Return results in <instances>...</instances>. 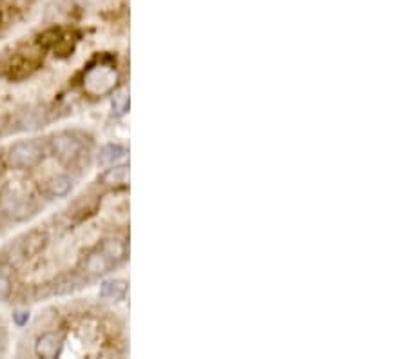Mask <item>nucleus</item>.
<instances>
[{
  "label": "nucleus",
  "mask_w": 408,
  "mask_h": 359,
  "mask_svg": "<svg viewBox=\"0 0 408 359\" xmlns=\"http://www.w3.org/2000/svg\"><path fill=\"white\" fill-rule=\"evenodd\" d=\"M44 158V149L35 140H24L9 147L8 164L15 169H31Z\"/></svg>",
  "instance_id": "1"
},
{
  "label": "nucleus",
  "mask_w": 408,
  "mask_h": 359,
  "mask_svg": "<svg viewBox=\"0 0 408 359\" xmlns=\"http://www.w3.org/2000/svg\"><path fill=\"white\" fill-rule=\"evenodd\" d=\"M0 211L6 216L11 218H24L29 211V196L20 185L9 183L0 192Z\"/></svg>",
  "instance_id": "2"
},
{
  "label": "nucleus",
  "mask_w": 408,
  "mask_h": 359,
  "mask_svg": "<svg viewBox=\"0 0 408 359\" xmlns=\"http://www.w3.org/2000/svg\"><path fill=\"white\" fill-rule=\"evenodd\" d=\"M115 82L116 73L113 71L111 67L98 66L87 71L84 78V87L89 94L100 97V94H106L107 91H111Z\"/></svg>",
  "instance_id": "3"
},
{
  "label": "nucleus",
  "mask_w": 408,
  "mask_h": 359,
  "mask_svg": "<svg viewBox=\"0 0 408 359\" xmlns=\"http://www.w3.org/2000/svg\"><path fill=\"white\" fill-rule=\"evenodd\" d=\"M51 149H53L55 156H57L60 162H71L78 153H80L82 146L78 140H75L73 136H67V134H58L51 140Z\"/></svg>",
  "instance_id": "4"
},
{
  "label": "nucleus",
  "mask_w": 408,
  "mask_h": 359,
  "mask_svg": "<svg viewBox=\"0 0 408 359\" xmlns=\"http://www.w3.org/2000/svg\"><path fill=\"white\" fill-rule=\"evenodd\" d=\"M62 336L57 332H45L42 334L35 343V354L38 358H57L62 351Z\"/></svg>",
  "instance_id": "5"
},
{
  "label": "nucleus",
  "mask_w": 408,
  "mask_h": 359,
  "mask_svg": "<svg viewBox=\"0 0 408 359\" xmlns=\"http://www.w3.org/2000/svg\"><path fill=\"white\" fill-rule=\"evenodd\" d=\"M73 189V180L67 174H58L55 176L51 182L48 183V192L53 198H60V196H66L67 192Z\"/></svg>",
  "instance_id": "6"
},
{
  "label": "nucleus",
  "mask_w": 408,
  "mask_h": 359,
  "mask_svg": "<svg viewBox=\"0 0 408 359\" xmlns=\"http://www.w3.org/2000/svg\"><path fill=\"white\" fill-rule=\"evenodd\" d=\"M113 267V263L106 258V254L100 251V253H94L85 260V271L91 272V274H102L107 272Z\"/></svg>",
  "instance_id": "7"
},
{
  "label": "nucleus",
  "mask_w": 408,
  "mask_h": 359,
  "mask_svg": "<svg viewBox=\"0 0 408 359\" xmlns=\"http://www.w3.org/2000/svg\"><path fill=\"white\" fill-rule=\"evenodd\" d=\"M102 253L115 265L118 260H122L125 256V244L124 241H118V239H107L102 245Z\"/></svg>",
  "instance_id": "8"
},
{
  "label": "nucleus",
  "mask_w": 408,
  "mask_h": 359,
  "mask_svg": "<svg viewBox=\"0 0 408 359\" xmlns=\"http://www.w3.org/2000/svg\"><path fill=\"white\" fill-rule=\"evenodd\" d=\"M125 155V149L122 146H115V143H109L102 149L100 156H98V164L100 165H111L115 164L116 160H120Z\"/></svg>",
  "instance_id": "9"
},
{
  "label": "nucleus",
  "mask_w": 408,
  "mask_h": 359,
  "mask_svg": "<svg viewBox=\"0 0 408 359\" xmlns=\"http://www.w3.org/2000/svg\"><path fill=\"white\" fill-rule=\"evenodd\" d=\"M129 178L127 165H120V167L109 169L106 174H104V182L106 183H125Z\"/></svg>",
  "instance_id": "10"
},
{
  "label": "nucleus",
  "mask_w": 408,
  "mask_h": 359,
  "mask_svg": "<svg viewBox=\"0 0 408 359\" xmlns=\"http://www.w3.org/2000/svg\"><path fill=\"white\" fill-rule=\"evenodd\" d=\"M125 294V283L122 281H106L102 285V296L106 297H122Z\"/></svg>",
  "instance_id": "11"
},
{
  "label": "nucleus",
  "mask_w": 408,
  "mask_h": 359,
  "mask_svg": "<svg viewBox=\"0 0 408 359\" xmlns=\"http://www.w3.org/2000/svg\"><path fill=\"white\" fill-rule=\"evenodd\" d=\"M11 293V281L4 272H0V300H6Z\"/></svg>",
  "instance_id": "12"
},
{
  "label": "nucleus",
  "mask_w": 408,
  "mask_h": 359,
  "mask_svg": "<svg viewBox=\"0 0 408 359\" xmlns=\"http://www.w3.org/2000/svg\"><path fill=\"white\" fill-rule=\"evenodd\" d=\"M13 318H15V323L22 327V325H26L27 321H29V312H17Z\"/></svg>",
  "instance_id": "13"
},
{
  "label": "nucleus",
  "mask_w": 408,
  "mask_h": 359,
  "mask_svg": "<svg viewBox=\"0 0 408 359\" xmlns=\"http://www.w3.org/2000/svg\"><path fill=\"white\" fill-rule=\"evenodd\" d=\"M115 102L118 104V113H122L125 109V106H127V97H125V94H118V97L115 98Z\"/></svg>",
  "instance_id": "14"
}]
</instances>
